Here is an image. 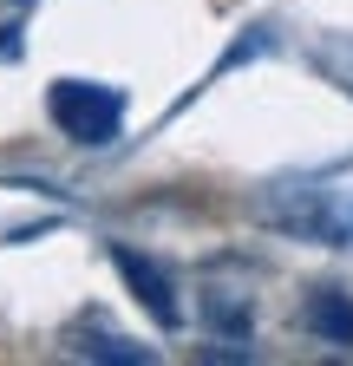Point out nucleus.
<instances>
[{
	"label": "nucleus",
	"instance_id": "1",
	"mask_svg": "<svg viewBox=\"0 0 353 366\" xmlns=\"http://www.w3.org/2000/svg\"><path fill=\"white\" fill-rule=\"evenodd\" d=\"M262 216L282 222L288 236H314L327 249H353V197L347 190H288V197H269Z\"/></svg>",
	"mask_w": 353,
	"mask_h": 366
},
{
	"label": "nucleus",
	"instance_id": "2",
	"mask_svg": "<svg viewBox=\"0 0 353 366\" xmlns=\"http://www.w3.org/2000/svg\"><path fill=\"white\" fill-rule=\"evenodd\" d=\"M46 112H53V124L72 137V144H111V137H118V118H124V99H118L111 85L59 79L46 92Z\"/></svg>",
	"mask_w": 353,
	"mask_h": 366
},
{
	"label": "nucleus",
	"instance_id": "3",
	"mask_svg": "<svg viewBox=\"0 0 353 366\" xmlns=\"http://www.w3.org/2000/svg\"><path fill=\"white\" fill-rule=\"evenodd\" d=\"M111 262H118V274L131 282V295L144 301V314L157 320V327H176V282L151 262V255H138V249H111Z\"/></svg>",
	"mask_w": 353,
	"mask_h": 366
},
{
	"label": "nucleus",
	"instance_id": "4",
	"mask_svg": "<svg viewBox=\"0 0 353 366\" xmlns=\"http://www.w3.org/2000/svg\"><path fill=\"white\" fill-rule=\"evenodd\" d=\"M307 327H314L327 347H353V295L321 288L314 301H307Z\"/></svg>",
	"mask_w": 353,
	"mask_h": 366
},
{
	"label": "nucleus",
	"instance_id": "5",
	"mask_svg": "<svg viewBox=\"0 0 353 366\" xmlns=\"http://www.w3.org/2000/svg\"><path fill=\"white\" fill-rule=\"evenodd\" d=\"M72 353H79V360H124V366H151V360H157L151 347H138V340H118V334H85Z\"/></svg>",
	"mask_w": 353,
	"mask_h": 366
},
{
	"label": "nucleus",
	"instance_id": "6",
	"mask_svg": "<svg viewBox=\"0 0 353 366\" xmlns=\"http://www.w3.org/2000/svg\"><path fill=\"white\" fill-rule=\"evenodd\" d=\"M321 66H327V72H334V79L353 92V39H334V46H321Z\"/></svg>",
	"mask_w": 353,
	"mask_h": 366
}]
</instances>
